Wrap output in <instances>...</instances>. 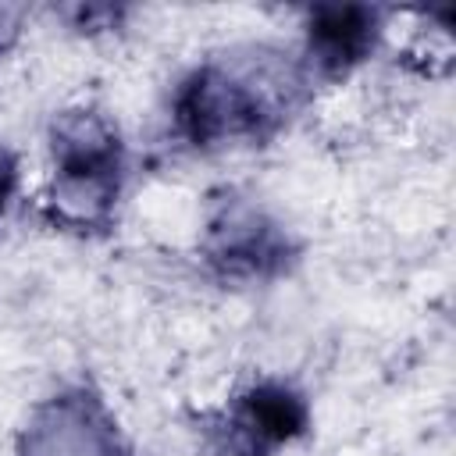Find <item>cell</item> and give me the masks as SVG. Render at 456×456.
<instances>
[{"label": "cell", "instance_id": "1", "mask_svg": "<svg viewBox=\"0 0 456 456\" xmlns=\"http://www.w3.org/2000/svg\"><path fill=\"white\" fill-rule=\"evenodd\" d=\"M303 75L278 53L210 61L175 96V128L196 150L260 142L274 135L299 103Z\"/></svg>", "mask_w": 456, "mask_h": 456}, {"label": "cell", "instance_id": "2", "mask_svg": "<svg viewBox=\"0 0 456 456\" xmlns=\"http://www.w3.org/2000/svg\"><path fill=\"white\" fill-rule=\"evenodd\" d=\"M50 139L53 217L71 228L107 224L125 178V153L118 132L100 114H64L53 125Z\"/></svg>", "mask_w": 456, "mask_h": 456}, {"label": "cell", "instance_id": "3", "mask_svg": "<svg viewBox=\"0 0 456 456\" xmlns=\"http://www.w3.org/2000/svg\"><path fill=\"white\" fill-rule=\"evenodd\" d=\"M207 260L224 278H271L292 260L289 235L253 210L249 203H228L207 228Z\"/></svg>", "mask_w": 456, "mask_h": 456}, {"label": "cell", "instance_id": "4", "mask_svg": "<svg viewBox=\"0 0 456 456\" xmlns=\"http://www.w3.org/2000/svg\"><path fill=\"white\" fill-rule=\"evenodd\" d=\"M21 456H125L107 410L89 392L53 395L25 428Z\"/></svg>", "mask_w": 456, "mask_h": 456}, {"label": "cell", "instance_id": "5", "mask_svg": "<svg viewBox=\"0 0 456 456\" xmlns=\"http://www.w3.org/2000/svg\"><path fill=\"white\" fill-rule=\"evenodd\" d=\"M306 420H310V410L303 395H296L285 385H256L235 403L228 428L242 456H267L271 449L303 435Z\"/></svg>", "mask_w": 456, "mask_h": 456}, {"label": "cell", "instance_id": "6", "mask_svg": "<svg viewBox=\"0 0 456 456\" xmlns=\"http://www.w3.org/2000/svg\"><path fill=\"white\" fill-rule=\"evenodd\" d=\"M378 39V14L370 7H317L310 18V64L321 75H346Z\"/></svg>", "mask_w": 456, "mask_h": 456}, {"label": "cell", "instance_id": "7", "mask_svg": "<svg viewBox=\"0 0 456 456\" xmlns=\"http://www.w3.org/2000/svg\"><path fill=\"white\" fill-rule=\"evenodd\" d=\"M14 185H18V160L7 146H0V214L7 210V203L14 196Z\"/></svg>", "mask_w": 456, "mask_h": 456}]
</instances>
